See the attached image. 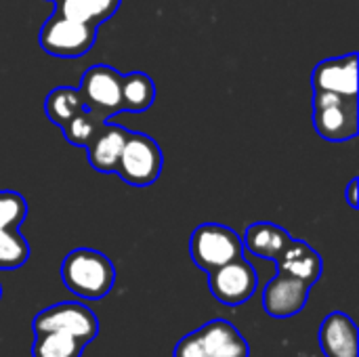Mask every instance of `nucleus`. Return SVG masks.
I'll use <instances>...</instances> for the list:
<instances>
[{"instance_id": "8", "label": "nucleus", "mask_w": 359, "mask_h": 357, "mask_svg": "<svg viewBox=\"0 0 359 357\" xmlns=\"http://www.w3.org/2000/svg\"><path fill=\"white\" fill-rule=\"evenodd\" d=\"M78 93L84 109L105 122L122 112V74L107 63L90 65L80 78Z\"/></svg>"}, {"instance_id": "11", "label": "nucleus", "mask_w": 359, "mask_h": 357, "mask_svg": "<svg viewBox=\"0 0 359 357\" xmlns=\"http://www.w3.org/2000/svg\"><path fill=\"white\" fill-rule=\"evenodd\" d=\"M311 286L299 278L278 271L263 290V307L269 318L286 320L299 316L309 301Z\"/></svg>"}, {"instance_id": "17", "label": "nucleus", "mask_w": 359, "mask_h": 357, "mask_svg": "<svg viewBox=\"0 0 359 357\" xmlns=\"http://www.w3.org/2000/svg\"><path fill=\"white\" fill-rule=\"evenodd\" d=\"M156 101V84L145 72L122 74V112L141 114Z\"/></svg>"}, {"instance_id": "19", "label": "nucleus", "mask_w": 359, "mask_h": 357, "mask_svg": "<svg viewBox=\"0 0 359 357\" xmlns=\"http://www.w3.org/2000/svg\"><path fill=\"white\" fill-rule=\"evenodd\" d=\"M84 109L82 97L74 86H57L44 99V114L55 126H63L69 118Z\"/></svg>"}, {"instance_id": "22", "label": "nucleus", "mask_w": 359, "mask_h": 357, "mask_svg": "<svg viewBox=\"0 0 359 357\" xmlns=\"http://www.w3.org/2000/svg\"><path fill=\"white\" fill-rule=\"evenodd\" d=\"M358 187H359V179H358V177H353V179L349 181L347 189H345V198H347V204H349L351 208H358V206H359Z\"/></svg>"}, {"instance_id": "23", "label": "nucleus", "mask_w": 359, "mask_h": 357, "mask_svg": "<svg viewBox=\"0 0 359 357\" xmlns=\"http://www.w3.org/2000/svg\"><path fill=\"white\" fill-rule=\"evenodd\" d=\"M0 297H2V286H0Z\"/></svg>"}, {"instance_id": "21", "label": "nucleus", "mask_w": 359, "mask_h": 357, "mask_svg": "<svg viewBox=\"0 0 359 357\" xmlns=\"http://www.w3.org/2000/svg\"><path fill=\"white\" fill-rule=\"evenodd\" d=\"M103 122H105V120H101V118L95 116L93 112L82 109V112H78L74 118H69V120L61 126V130H63V137H65L67 143H72V145H76V147H86V145L93 141V137L99 133V128L103 126Z\"/></svg>"}, {"instance_id": "13", "label": "nucleus", "mask_w": 359, "mask_h": 357, "mask_svg": "<svg viewBox=\"0 0 359 357\" xmlns=\"http://www.w3.org/2000/svg\"><path fill=\"white\" fill-rule=\"evenodd\" d=\"M320 349L326 357H359L355 322L343 311L326 316L320 326Z\"/></svg>"}, {"instance_id": "10", "label": "nucleus", "mask_w": 359, "mask_h": 357, "mask_svg": "<svg viewBox=\"0 0 359 357\" xmlns=\"http://www.w3.org/2000/svg\"><path fill=\"white\" fill-rule=\"evenodd\" d=\"M257 271L244 257H238L208 274L212 297L227 307H240L248 303L257 292Z\"/></svg>"}, {"instance_id": "7", "label": "nucleus", "mask_w": 359, "mask_h": 357, "mask_svg": "<svg viewBox=\"0 0 359 357\" xmlns=\"http://www.w3.org/2000/svg\"><path fill=\"white\" fill-rule=\"evenodd\" d=\"M313 126L324 141H351L359 130L358 99L313 93Z\"/></svg>"}, {"instance_id": "9", "label": "nucleus", "mask_w": 359, "mask_h": 357, "mask_svg": "<svg viewBox=\"0 0 359 357\" xmlns=\"http://www.w3.org/2000/svg\"><path fill=\"white\" fill-rule=\"evenodd\" d=\"M32 330L34 335L36 332H65L82 341L84 345H88L99 335V320L90 307L82 303L65 301V303L50 305L42 309L40 314H36L32 322Z\"/></svg>"}, {"instance_id": "2", "label": "nucleus", "mask_w": 359, "mask_h": 357, "mask_svg": "<svg viewBox=\"0 0 359 357\" xmlns=\"http://www.w3.org/2000/svg\"><path fill=\"white\" fill-rule=\"evenodd\" d=\"M97 25L61 15L50 13V17L42 23L38 34V44L44 53L59 59H78L84 57L97 42Z\"/></svg>"}, {"instance_id": "4", "label": "nucleus", "mask_w": 359, "mask_h": 357, "mask_svg": "<svg viewBox=\"0 0 359 357\" xmlns=\"http://www.w3.org/2000/svg\"><path fill=\"white\" fill-rule=\"evenodd\" d=\"M244 244L242 238L227 225L221 223H202L191 231L189 255L198 269L210 274L225 263L242 257Z\"/></svg>"}, {"instance_id": "12", "label": "nucleus", "mask_w": 359, "mask_h": 357, "mask_svg": "<svg viewBox=\"0 0 359 357\" xmlns=\"http://www.w3.org/2000/svg\"><path fill=\"white\" fill-rule=\"evenodd\" d=\"M313 93L358 99V53L320 61L311 74Z\"/></svg>"}, {"instance_id": "1", "label": "nucleus", "mask_w": 359, "mask_h": 357, "mask_svg": "<svg viewBox=\"0 0 359 357\" xmlns=\"http://www.w3.org/2000/svg\"><path fill=\"white\" fill-rule=\"evenodd\" d=\"M61 280L72 295L84 301H101L116 284V267L99 250L74 248L61 263Z\"/></svg>"}, {"instance_id": "16", "label": "nucleus", "mask_w": 359, "mask_h": 357, "mask_svg": "<svg viewBox=\"0 0 359 357\" xmlns=\"http://www.w3.org/2000/svg\"><path fill=\"white\" fill-rule=\"evenodd\" d=\"M288 242H290V234L284 227L267 221L252 223L242 238V244L250 255L267 261H278L284 248L288 246Z\"/></svg>"}, {"instance_id": "5", "label": "nucleus", "mask_w": 359, "mask_h": 357, "mask_svg": "<svg viewBox=\"0 0 359 357\" xmlns=\"http://www.w3.org/2000/svg\"><path fill=\"white\" fill-rule=\"evenodd\" d=\"M162 166L164 154L160 145L145 133H128L114 173L133 187H147L160 179Z\"/></svg>"}, {"instance_id": "14", "label": "nucleus", "mask_w": 359, "mask_h": 357, "mask_svg": "<svg viewBox=\"0 0 359 357\" xmlns=\"http://www.w3.org/2000/svg\"><path fill=\"white\" fill-rule=\"evenodd\" d=\"M130 130H126L120 124H111V122H103V126L99 128V133L93 137V141L84 147L86 149V160L88 164L101 173V175H109L116 170L118 158L122 154V147L126 143Z\"/></svg>"}, {"instance_id": "24", "label": "nucleus", "mask_w": 359, "mask_h": 357, "mask_svg": "<svg viewBox=\"0 0 359 357\" xmlns=\"http://www.w3.org/2000/svg\"><path fill=\"white\" fill-rule=\"evenodd\" d=\"M50 2H57V0H50Z\"/></svg>"}, {"instance_id": "15", "label": "nucleus", "mask_w": 359, "mask_h": 357, "mask_svg": "<svg viewBox=\"0 0 359 357\" xmlns=\"http://www.w3.org/2000/svg\"><path fill=\"white\" fill-rule=\"evenodd\" d=\"M276 263H278V271L299 278L309 286L318 284V280L322 278V269H324L320 252L311 248L307 242H301L294 238H290L288 246L284 248V252L280 255Z\"/></svg>"}, {"instance_id": "3", "label": "nucleus", "mask_w": 359, "mask_h": 357, "mask_svg": "<svg viewBox=\"0 0 359 357\" xmlns=\"http://www.w3.org/2000/svg\"><path fill=\"white\" fill-rule=\"evenodd\" d=\"M172 357H250V347L231 322L212 320L183 337Z\"/></svg>"}, {"instance_id": "18", "label": "nucleus", "mask_w": 359, "mask_h": 357, "mask_svg": "<svg viewBox=\"0 0 359 357\" xmlns=\"http://www.w3.org/2000/svg\"><path fill=\"white\" fill-rule=\"evenodd\" d=\"M122 0H57L55 2V13L93 23V25H101L107 19H111L116 15V11L120 8Z\"/></svg>"}, {"instance_id": "20", "label": "nucleus", "mask_w": 359, "mask_h": 357, "mask_svg": "<svg viewBox=\"0 0 359 357\" xmlns=\"http://www.w3.org/2000/svg\"><path fill=\"white\" fill-rule=\"evenodd\" d=\"M84 343L65 332H36L32 357H82Z\"/></svg>"}, {"instance_id": "6", "label": "nucleus", "mask_w": 359, "mask_h": 357, "mask_svg": "<svg viewBox=\"0 0 359 357\" xmlns=\"http://www.w3.org/2000/svg\"><path fill=\"white\" fill-rule=\"evenodd\" d=\"M27 217V200L13 189H0V269L13 271L29 261V244L19 234Z\"/></svg>"}]
</instances>
